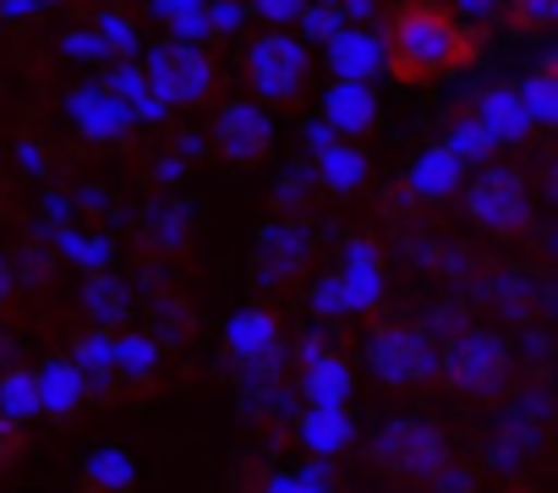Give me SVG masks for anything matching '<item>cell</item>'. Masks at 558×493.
I'll list each match as a JSON object with an SVG mask.
<instances>
[{
	"instance_id": "obj_32",
	"label": "cell",
	"mask_w": 558,
	"mask_h": 493,
	"mask_svg": "<svg viewBox=\"0 0 558 493\" xmlns=\"http://www.w3.org/2000/svg\"><path fill=\"white\" fill-rule=\"evenodd\" d=\"M252 12L268 23H291V17H302V0H252Z\"/></svg>"
},
{
	"instance_id": "obj_19",
	"label": "cell",
	"mask_w": 558,
	"mask_h": 493,
	"mask_svg": "<svg viewBox=\"0 0 558 493\" xmlns=\"http://www.w3.org/2000/svg\"><path fill=\"white\" fill-rule=\"evenodd\" d=\"M454 187H465V159H460L449 143L427 148V154L411 165V192H416V197H449Z\"/></svg>"
},
{
	"instance_id": "obj_16",
	"label": "cell",
	"mask_w": 558,
	"mask_h": 493,
	"mask_svg": "<svg viewBox=\"0 0 558 493\" xmlns=\"http://www.w3.org/2000/svg\"><path fill=\"white\" fill-rule=\"evenodd\" d=\"M296 433H302V444H307L318 460H329V455L351 449L356 422H351V411H345V406H307V411H302V422H296Z\"/></svg>"
},
{
	"instance_id": "obj_31",
	"label": "cell",
	"mask_w": 558,
	"mask_h": 493,
	"mask_svg": "<svg viewBox=\"0 0 558 493\" xmlns=\"http://www.w3.org/2000/svg\"><path fill=\"white\" fill-rule=\"evenodd\" d=\"M449 148H454L460 159H482V154H493V143H487V132L476 127V116H471V121H460V127L449 132Z\"/></svg>"
},
{
	"instance_id": "obj_18",
	"label": "cell",
	"mask_w": 558,
	"mask_h": 493,
	"mask_svg": "<svg viewBox=\"0 0 558 493\" xmlns=\"http://www.w3.org/2000/svg\"><path fill=\"white\" fill-rule=\"evenodd\" d=\"M72 121H77L94 143H110V137L126 132L132 110H126L121 99H110L105 88H83V94H72Z\"/></svg>"
},
{
	"instance_id": "obj_1",
	"label": "cell",
	"mask_w": 558,
	"mask_h": 493,
	"mask_svg": "<svg viewBox=\"0 0 558 493\" xmlns=\"http://www.w3.org/2000/svg\"><path fill=\"white\" fill-rule=\"evenodd\" d=\"M476 34L471 28H460L444 7H400L395 17H389V39H384V67H389V77H400V83H438V77H449V72H460V67H471L476 61Z\"/></svg>"
},
{
	"instance_id": "obj_8",
	"label": "cell",
	"mask_w": 558,
	"mask_h": 493,
	"mask_svg": "<svg viewBox=\"0 0 558 493\" xmlns=\"http://www.w3.org/2000/svg\"><path fill=\"white\" fill-rule=\"evenodd\" d=\"M214 148L230 165H263L274 154V121H268V110L252 105V99L219 105V116H214Z\"/></svg>"
},
{
	"instance_id": "obj_37",
	"label": "cell",
	"mask_w": 558,
	"mask_h": 493,
	"mask_svg": "<svg viewBox=\"0 0 558 493\" xmlns=\"http://www.w3.org/2000/svg\"><path fill=\"white\" fill-rule=\"evenodd\" d=\"M12 460H17V422L0 417V471H7Z\"/></svg>"
},
{
	"instance_id": "obj_29",
	"label": "cell",
	"mask_w": 558,
	"mask_h": 493,
	"mask_svg": "<svg viewBox=\"0 0 558 493\" xmlns=\"http://www.w3.org/2000/svg\"><path fill=\"white\" fill-rule=\"evenodd\" d=\"M61 253H66L72 264H83V269L99 275V269L110 264V241H105V236H83V230L72 236V230H66V236H61Z\"/></svg>"
},
{
	"instance_id": "obj_43",
	"label": "cell",
	"mask_w": 558,
	"mask_h": 493,
	"mask_svg": "<svg viewBox=\"0 0 558 493\" xmlns=\"http://www.w3.org/2000/svg\"><path fill=\"white\" fill-rule=\"evenodd\" d=\"M0 368H7V340H0Z\"/></svg>"
},
{
	"instance_id": "obj_38",
	"label": "cell",
	"mask_w": 558,
	"mask_h": 493,
	"mask_svg": "<svg viewBox=\"0 0 558 493\" xmlns=\"http://www.w3.org/2000/svg\"><path fill=\"white\" fill-rule=\"evenodd\" d=\"M329 143H340V137H335V132H329L324 121H313V127H307V148H313V154H324Z\"/></svg>"
},
{
	"instance_id": "obj_22",
	"label": "cell",
	"mask_w": 558,
	"mask_h": 493,
	"mask_svg": "<svg viewBox=\"0 0 558 493\" xmlns=\"http://www.w3.org/2000/svg\"><path fill=\"white\" fill-rule=\"evenodd\" d=\"M83 308H88V318L99 324V329H110L116 318H126L132 313V302H126V286L116 280V275H88V286H83Z\"/></svg>"
},
{
	"instance_id": "obj_30",
	"label": "cell",
	"mask_w": 558,
	"mask_h": 493,
	"mask_svg": "<svg viewBox=\"0 0 558 493\" xmlns=\"http://www.w3.org/2000/svg\"><path fill=\"white\" fill-rule=\"evenodd\" d=\"M340 28H345V17H340L335 7H313V12L302 7V34H307V39H318V45H329V39H335Z\"/></svg>"
},
{
	"instance_id": "obj_12",
	"label": "cell",
	"mask_w": 558,
	"mask_h": 493,
	"mask_svg": "<svg viewBox=\"0 0 558 493\" xmlns=\"http://www.w3.org/2000/svg\"><path fill=\"white\" fill-rule=\"evenodd\" d=\"M340 297H345V313H367V308H378V297H384V258L373 253L367 241H351L345 246V264H340Z\"/></svg>"
},
{
	"instance_id": "obj_21",
	"label": "cell",
	"mask_w": 558,
	"mask_h": 493,
	"mask_svg": "<svg viewBox=\"0 0 558 493\" xmlns=\"http://www.w3.org/2000/svg\"><path fill=\"white\" fill-rule=\"evenodd\" d=\"M0 417L17 422V428L39 417V384H34V368H0Z\"/></svg>"
},
{
	"instance_id": "obj_24",
	"label": "cell",
	"mask_w": 558,
	"mask_h": 493,
	"mask_svg": "<svg viewBox=\"0 0 558 493\" xmlns=\"http://www.w3.org/2000/svg\"><path fill=\"white\" fill-rule=\"evenodd\" d=\"M132 477H137V466H132L126 449L110 444V449H94V455H88V488H94V493H126Z\"/></svg>"
},
{
	"instance_id": "obj_10",
	"label": "cell",
	"mask_w": 558,
	"mask_h": 493,
	"mask_svg": "<svg viewBox=\"0 0 558 493\" xmlns=\"http://www.w3.org/2000/svg\"><path fill=\"white\" fill-rule=\"evenodd\" d=\"M302 400L307 406H345L351 400V368L324 346V340H307L302 346Z\"/></svg>"
},
{
	"instance_id": "obj_26",
	"label": "cell",
	"mask_w": 558,
	"mask_h": 493,
	"mask_svg": "<svg viewBox=\"0 0 558 493\" xmlns=\"http://www.w3.org/2000/svg\"><path fill=\"white\" fill-rule=\"evenodd\" d=\"M159 17L181 45H192L208 34V0H159Z\"/></svg>"
},
{
	"instance_id": "obj_17",
	"label": "cell",
	"mask_w": 558,
	"mask_h": 493,
	"mask_svg": "<svg viewBox=\"0 0 558 493\" xmlns=\"http://www.w3.org/2000/svg\"><path fill=\"white\" fill-rule=\"evenodd\" d=\"M476 127H482L487 143L498 148V143H520V137L531 132V116H525V105H520L514 88H487L482 105H476Z\"/></svg>"
},
{
	"instance_id": "obj_13",
	"label": "cell",
	"mask_w": 558,
	"mask_h": 493,
	"mask_svg": "<svg viewBox=\"0 0 558 493\" xmlns=\"http://www.w3.org/2000/svg\"><path fill=\"white\" fill-rule=\"evenodd\" d=\"M225 346H230V357L235 362H274L279 357V324H274V313H263V308H241L230 324H225Z\"/></svg>"
},
{
	"instance_id": "obj_15",
	"label": "cell",
	"mask_w": 558,
	"mask_h": 493,
	"mask_svg": "<svg viewBox=\"0 0 558 493\" xmlns=\"http://www.w3.org/2000/svg\"><path fill=\"white\" fill-rule=\"evenodd\" d=\"M329 67L345 83H373V72H384V39H373L362 28H340L329 39Z\"/></svg>"
},
{
	"instance_id": "obj_7",
	"label": "cell",
	"mask_w": 558,
	"mask_h": 493,
	"mask_svg": "<svg viewBox=\"0 0 558 493\" xmlns=\"http://www.w3.org/2000/svg\"><path fill=\"white\" fill-rule=\"evenodd\" d=\"M143 83H148V94L159 105H208V94H214V61L197 45H181L175 39V45H165V50L148 56Z\"/></svg>"
},
{
	"instance_id": "obj_33",
	"label": "cell",
	"mask_w": 558,
	"mask_h": 493,
	"mask_svg": "<svg viewBox=\"0 0 558 493\" xmlns=\"http://www.w3.org/2000/svg\"><path fill=\"white\" fill-rule=\"evenodd\" d=\"M208 28H219V34H235V28H241V7H235V0H219V7H208Z\"/></svg>"
},
{
	"instance_id": "obj_39",
	"label": "cell",
	"mask_w": 558,
	"mask_h": 493,
	"mask_svg": "<svg viewBox=\"0 0 558 493\" xmlns=\"http://www.w3.org/2000/svg\"><path fill=\"white\" fill-rule=\"evenodd\" d=\"M263 493H296L291 471H279V477H268V482H263Z\"/></svg>"
},
{
	"instance_id": "obj_11",
	"label": "cell",
	"mask_w": 558,
	"mask_h": 493,
	"mask_svg": "<svg viewBox=\"0 0 558 493\" xmlns=\"http://www.w3.org/2000/svg\"><path fill=\"white\" fill-rule=\"evenodd\" d=\"M373 121H378V94H373V83H345V77H335V88L324 94V127H329L335 137H362V132H373Z\"/></svg>"
},
{
	"instance_id": "obj_27",
	"label": "cell",
	"mask_w": 558,
	"mask_h": 493,
	"mask_svg": "<svg viewBox=\"0 0 558 493\" xmlns=\"http://www.w3.org/2000/svg\"><path fill=\"white\" fill-rule=\"evenodd\" d=\"M110 357H116V335H110V329H94V335L77 340V357H72V362H77L83 378H110V373H116Z\"/></svg>"
},
{
	"instance_id": "obj_5",
	"label": "cell",
	"mask_w": 558,
	"mask_h": 493,
	"mask_svg": "<svg viewBox=\"0 0 558 493\" xmlns=\"http://www.w3.org/2000/svg\"><path fill=\"white\" fill-rule=\"evenodd\" d=\"M367 362H373V378H378V384H395V389H411V384L438 378V346H433L422 329H411V324L373 329Z\"/></svg>"
},
{
	"instance_id": "obj_25",
	"label": "cell",
	"mask_w": 558,
	"mask_h": 493,
	"mask_svg": "<svg viewBox=\"0 0 558 493\" xmlns=\"http://www.w3.org/2000/svg\"><path fill=\"white\" fill-rule=\"evenodd\" d=\"M110 368L126 373V378H148V373L159 368V340H148V335H116Z\"/></svg>"
},
{
	"instance_id": "obj_36",
	"label": "cell",
	"mask_w": 558,
	"mask_h": 493,
	"mask_svg": "<svg viewBox=\"0 0 558 493\" xmlns=\"http://www.w3.org/2000/svg\"><path fill=\"white\" fill-rule=\"evenodd\" d=\"M454 7H460L471 23H493V17L504 12V0H454Z\"/></svg>"
},
{
	"instance_id": "obj_20",
	"label": "cell",
	"mask_w": 558,
	"mask_h": 493,
	"mask_svg": "<svg viewBox=\"0 0 558 493\" xmlns=\"http://www.w3.org/2000/svg\"><path fill=\"white\" fill-rule=\"evenodd\" d=\"M318 181L335 187V192H356V187L367 181V154H362L356 143H329V148L318 154Z\"/></svg>"
},
{
	"instance_id": "obj_41",
	"label": "cell",
	"mask_w": 558,
	"mask_h": 493,
	"mask_svg": "<svg viewBox=\"0 0 558 493\" xmlns=\"http://www.w3.org/2000/svg\"><path fill=\"white\" fill-rule=\"evenodd\" d=\"M0 12H7V17H23V12H28V0H0Z\"/></svg>"
},
{
	"instance_id": "obj_40",
	"label": "cell",
	"mask_w": 558,
	"mask_h": 493,
	"mask_svg": "<svg viewBox=\"0 0 558 493\" xmlns=\"http://www.w3.org/2000/svg\"><path fill=\"white\" fill-rule=\"evenodd\" d=\"M7 297H12V269L0 264V308H7Z\"/></svg>"
},
{
	"instance_id": "obj_6",
	"label": "cell",
	"mask_w": 558,
	"mask_h": 493,
	"mask_svg": "<svg viewBox=\"0 0 558 493\" xmlns=\"http://www.w3.org/2000/svg\"><path fill=\"white\" fill-rule=\"evenodd\" d=\"M246 77L263 105H296L302 83H307V45L286 39V34H263L246 50Z\"/></svg>"
},
{
	"instance_id": "obj_9",
	"label": "cell",
	"mask_w": 558,
	"mask_h": 493,
	"mask_svg": "<svg viewBox=\"0 0 558 493\" xmlns=\"http://www.w3.org/2000/svg\"><path fill=\"white\" fill-rule=\"evenodd\" d=\"M307 264V230L302 225H268L252 246V275L257 286H279L291 280L296 269Z\"/></svg>"
},
{
	"instance_id": "obj_42",
	"label": "cell",
	"mask_w": 558,
	"mask_h": 493,
	"mask_svg": "<svg viewBox=\"0 0 558 493\" xmlns=\"http://www.w3.org/2000/svg\"><path fill=\"white\" fill-rule=\"evenodd\" d=\"M313 7H335V12H340V7H345V0H313Z\"/></svg>"
},
{
	"instance_id": "obj_34",
	"label": "cell",
	"mask_w": 558,
	"mask_h": 493,
	"mask_svg": "<svg viewBox=\"0 0 558 493\" xmlns=\"http://www.w3.org/2000/svg\"><path fill=\"white\" fill-rule=\"evenodd\" d=\"M291 482H296V493H329V471L324 466H302V471H291Z\"/></svg>"
},
{
	"instance_id": "obj_4",
	"label": "cell",
	"mask_w": 558,
	"mask_h": 493,
	"mask_svg": "<svg viewBox=\"0 0 558 493\" xmlns=\"http://www.w3.org/2000/svg\"><path fill=\"white\" fill-rule=\"evenodd\" d=\"M465 208L487 236H525L531 230V187L509 165H482L465 187Z\"/></svg>"
},
{
	"instance_id": "obj_3",
	"label": "cell",
	"mask_w": 558,
	"mask_h": 493,
	"mask_svg": "<svg viewBox=\"0 0 558 493\" xmlns=\"http://www.w3.org/2000/svg\"><path fill=\"white\" fill-rule=\"evenodd\" d=\"M373 460L395 477H411V482H438L449 471V438L422 422V417H395L378 428L373 438Z\"/></svg>"
},
{
	"instance_id": "obj_44",
	"label": "cell",
	"mask_w": 558,
	"mask_h": 493,
	"mask_svg": "<svg viewBox=\"0 0 558 493\" xmlns=\"http://www.w3.org/2000/svg\"><path fill=\"white\" fill-rule=\"evenodd\" d=\"M50 7H66V0H50Z\"/></svg>"
},
{
	"instance_id": "obj_2",
	"label": "cell",
	"mask_w": 558,
	"mask_h": 493,
	"mask_svg": "<svg viewBox=\"0 0 558 493\" xmlns=\"http://www.w3.org/2000/svg\"><path fill=\"white\" fill-rule=\"evenodd\" d=\"M438 373L471 400H498L509 384V346L493 329H460L438 351Z\"/></svg>"
},
{
	"instance_id": "obj_28",
	"label": "cell",
	"mask_w": 558,
	"mask_h": 493,
	"mask_svg": "<svg viewBox=\"0 0 558 493\" xmlns=\"http://www.w3.org/2000/svg\"><path fill=\"white\" fill-rule=\"evenodd\" d=\"M504 12H509L514 34H542L558 23V0H504Z\"/></svg>"
},
{
	"instance_id": "obj_14",
	"label": "cell",
	"mask_w": 558,
	"mask_h": 493,
	"mask_svg": "<svg viewBox=\"0 0 558 493\" xmlns=\"http://www.w3.org/2000/svg\"><path fill=\"white\" fill-rule=\"evenodd\" d=\"M34 384H39V411L45 417H72L88 395V378L77 373L72 357H50L45 368H34Z\"/></svg>"
},
{
	"instance_id": "obj_23",
	"label": "cell",
	"mask_w": 558,
	"mask_h": 493,
	"mask_svg": "<svg viewBox=\"0 0 558 493\" xmlns=\"http://www.w3.org/2000/svg\"><path fill=\"white\" fill-rule=\"evenodd\" d=\"M514 94H520L531 127H547V121L558 116V72H553V61H542L525 83H514Z\"/></svg>"
},
{
	"instance_id": "obj_35",
	"label": "cell",
	"mask_w": 558,
	"mask_h": 493,
	"mask_svg": "<svg viewBox=\"0 0 558 493\" xmlns=\"http://www.w3.org/2000/svg\"><path fill=\"white\" fill-rule=\"evenodd\" d=\"M66 50H72V56H83V61H99V56H110L99 34H72V39H66Z\"/></svg>"
}]
</instances>
